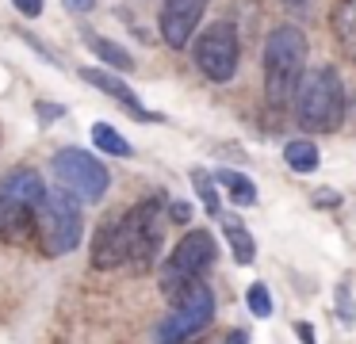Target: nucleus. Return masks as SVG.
<instances>
[{"label":"nucleus","mask_w":356,"mask_h":344,"mask_svg":"<svg viewBox=\"0 0 356 344\" xmlns=\"http://www.w3.org/2000/svg\"><path fill=\"white\" fill-rule=\"evenodd\" d=\"M307 54H310V42L295 23H280L276 31H268L261 65H264V96H268L272 107H284L295 99L299 81L307 73Z\"/></svg>","instance_id":"f03ea898"},{"label":"nucleus","mask_w":356,"mask_h":344,"mask_svg":"<svg viewBox=\"0 0 356 344\" xmlns=\"http://www.w3.org/2000/svg\"><path fill=\"white\" fill-rule=\"evenodd\" d=\"M65 8H70V12H77V15H88L96 8V0H65Z\"/></svg>","instance_id":"393cba45"},{"label":"nucleus","mask_w":356,"mask_h":344,"mask_svg":"<svg viewBox=\"0 0 356 344\" xmlns=\"http://www.w3.org/2000/svg\"><path fill=\"white\" fill-rule=\"evenodd\" d=\"M85 42L92 46L96 58L108 61V65H111V69H119V73H131V69H134V58H131V54H127L119 42H111V38L96 35V31H85Z\"/></svg>","instance_id":"2eb2a0df"},{"label":"nucleus","mask_w":356,"mask_h":344,"mask_svg":"<svg viewBox=\"0 0 356 344\" xmlns=\"http://www.w3.org/2000/svg\"><path fill=\"white\" fill-rule=\"evenodd\" d=\"M215 321V290L207 283H195L188 295H180L172 302V310L157 321L154 341L157 344H188L192 336H200L203 329Z\"/></svg>","instance_id":"0eeeda50"},{"label":"nucleus","mask_w":356,"mask_h":344,"mask_svg":"<svg viewBox=\"0 0 356 344\" xmlns=\"http://www.w3.org/2000/svg\"><path fill=\"white\" fill-rule=\"evenodd\" d=\"M245 306H249V313L253 318H272V290L264 287V283H253V287L245 290Z\"/></svg>","instance_id":"6ab92c4d"},{"label":"nucleus","mask_w":356,"mask_h":344,"mask_svg":"<svg viewBox=\"0 0 356 344\" xmlns=\"http://www.w3.org/2000/svg\"><path fill=\"white\" fill-rule=\"evenodd\" d=\"M42 195H47V183L35 168H16L4 176V183H0V241L19 245L35 234V214H39Z\"/></svg>","instance_id":"39448f33"},{"label":"nucleus","mask_w":356,"mask_h":344,"mask_svg":"<svg viewBox=\"0 0 356 344\" xmlns=\"http://www.w3.org/2000/svg\"><path fill=\"white\" fill-rule=\"evenodd\" d=\"M12 4H16L19 15H27V19H39L42 8H47V0H12Z\"/></svg>","instance_id":"4be33fe9"},{"label":"nucleus","mask_w":356,"mask_h":344,"mask_svg":"<svg viewBox=\"0 0 356 344\" xmlns=\"http://www.w3.org/2000/svg\"><path fill=\"white\" fill-rule=\"evenodd\" d=\"M295 122L307 134H333L345 122V81L333 65L302 73L295 92Z\"/></svg>","instance_id":"7ed1b4c3"},{"label":"nucleus","mask_w":356,"mask_h":344,"mask_svg":"<svg viewBox=\"0 0 356 344\" xmlns=\"http://www.w3.org/2000/svg\"><path fill=\"white\" fill-rule=\"evenodd\" d=\"M50 172L58 176V188L73 191L85 203H96V199L108 195L111 188V172L104 161H96L88 149H77V145H65L50 157Z\"/></svg>","instance_id":"6e6552de"},{"label":"nucleus","mask_w":356,"mask_h":344,"mask_svg":"<svg viewBox=\"0 0 356 344\" xmlns=\"http://www.w3.org/2000/svg\"><path fill=\"white\" fill-rule=\"evenodd\" d=\"M222 229H226V241H230L234 264L249 268V264L257 260V241H253V234L245 229V222H238V218H222Z\"/></svg>","instance_id":"4468645a"},{"label":"nucleus","mask_w":356,"mask_h":344,"mask_svg":"<svg viewBox=\"0 0 356 344\" xmlns=\"http://www.w3.org/2000/svg\"><path fill=\"white\" fill-rule=\"evenodd\" d=\"M92 142H96V149L111 153V157H131V153H134L131 142H127L111 122H92Z\"/></svg>","instance_id":"f3484780"},{"label":"nucleus","mask_w":356,"mask_h":344,"mask_svg":"<svg viewBox=\"0 0 356 344\" xmlns=\"http://www.w3.org/2000/svg\"><path fill=\"white\" fill-rule=\"evenodd\" d=\"M85 237V211L81 199L65 188H47L35 214V245L42 256H70Z\"/></svg>","instance_id":"20e7f679"},{"label":"nucleus","mask_w":356,"mask_h":344,"mask_svg":"<svg viewBox=\"0 0 356 344\" xmlns=\"http://www.w3.org/2000/svg\"><path fill=\"white\" fill-rule=\"evenodd\" d=\"M35 115H39V122H54V119H65V107L62 104H47V99H35Z\"/></svg>","instance_id":"aec40b11"},{"label":"nucleus","mask_w":356,"mask_h":344,"mask_svg":"<svg viewBox=\"0 0 356 344\" xmlns=\"http://www.w3.org/2000/svg\"><path fill=\"white\" fill-rule=\"evenodd\" d=\"M192 58H195V69L207 76L211 84H230L234 73L241 65V38H238V27L230 19H218L195 38L192 46Z\"/></svg>","instance_id":"1a4fd4ad"},{"label":"nucleus","mask_w":356,"mask_h":344,"mask_svg":"<svg viewBox=\"0 0 356 344\" xmlns=\"http://www.w3.org/2000/svg\"><path fill=\"white\" fill-rule=\"evenodd\" d=\"M330 27L337 46L345 50V58L356 61V0H337L330 12Z\"/></svg>","instance_id":"f8f14e48"},{"label":"nucleus","mask_w":356,"mask_h":344,"mask_svg":"<svg viewBox=\"0 0 356 344\" xmlns=\"http://www.w3.org/2000/svg\"><path fill=\"white\" fill-rule=\"evenodd\" d=\"M161 241H165V195H146L96 234L92 264L100 272L127 264L146 272L161 252Z\"/></svg>","instance_id":"f257e3e1"},{"label":"nucleus","mask_w":356,"mask_h":344,"mask_svg":"<svg viewBox=\"0 0 356 344\" xmlns=\"http://www.w3.org/2000/svg\"><path fill=\"white\" fill-rule=\"evenodd\" d=\"M222 344H249V336H245V333H241V329H234V333H230V336H226V341H222Z\"/></svg>","instance_id":"bb28decb"},{"label":"nucleus","mask_w":356,"mask_h":344,"mask_svg":"<svg viewBox=\"0 0 356 344\" xmlns=\"http://www.w3.org/2000/svg\"><path fill=\"white\" fill-rule=\"evenodd\" d=\"M314 206H322V211H337V206H341V191L318 188V191H314Z\"/></svg>","instance_id":"412c9836"},{"label":"nucleus","mask_w":356,"mask_h":344,"mask_svg":"<svg viewBox=\"0 0 356 344\" xmlns=\"http://www.w3.org/2000/svg\"><path fill=\"white\" fill-rule=\"evenodd\" d=\"M215 176V183L230 195V203H238V206H253L257 203V183L249 180L245 172H234V168H218V172H211Z\"/></svg>","instance_id":"ddd939ff"},{"label":"nucleus","mask_w":356,"mask_h":344,"mask_svg":"<svg viewBox=\"0 0 356 344\" xmlns=\"http://www.w3.org/2000/svg\"><path fill=\"white\" fill-rule=\"evenodd\" d=\"M284 161H287L291 172H314L322 153H318V145L310 142V138H291V142L284 145Z\"/></svg>","instance_id":"dca6fc26"},{"label":"nucleus","mask_w":356,"mask_h":344,"mask_svg":"<svg viewBox=\"0 0 356 344\" xmlns=\"http://www.w3.org/2000/svg\"><path fill=\"white\" fill-rule=\"evenodd\" d=\"M169 218H172V222H180V226H184V222L192 218V206H188L184 199H172V206H169Z\"/></svg>","instance_id":"5701e85b"},{"label":"nucleus","mask_w":356,"mask_h":344,"mask_svg":"<svg viewBox=\"0 0 356 344\" xmlns=\"http://www.w3.org/2000/svg\"><path fill=\"white\" fill-rule=\"evenodd\" d=\"M81 81H88V84H92L96 92H104V96H111V99H115V104H123L131 119H138V122H154V119H157L154 111H146V104H142V99H138V92H134V88H131V84H127V81H119V76L111 73V69H96V65H85V69H81Z\"/></svg>","instance_id":"9b49d317"},{"label":"nucleus","mask_w":356,"mask_h":344,"mask_svg":"<svg viewBox=\"0 0 356 344\" xmlns=\"http://www.w3.org/2000/svg\"><path fill=\"white\" fill-rule=\"evenodd\" d=\"M192 188H195V195L203 199V206H207V214H222V203H218V191H215V176L211 172H203V168H192Z\"/></svg>","instance_id":"a211bd4d"},{"label":"nucleus","mask_w":356,"mask_h":344,"mask_svg":"<svg viewBox=\"0 0 356 344\" xmlns=\"http://www.w3.org/2000/svg\"><path fill=\"white\" fill-rule=\"evenodd\" d=\"M207 4L211 0H165L161 15H157V27H161L165 46L184 50V46L192 42V35H195V27H200Z\"/></svg>","instance_id":"9d476101"},{"label":"nucleus","mask_w":356,"mask_h":344,"mask_svg":"<svg viewBox=\"0 0 356 344\" xmlns=\"http://www.w3.org/2000/svg\"><path fill=\"white\" fill-rule=\"evenodd\" d=\"M295 333H299L302 344H318L314 341V325H310V321H295Z\"/></svg>","instance_id":"b1692460"},{"label":"nucleus","mask_w":356,"mask_h":344,"mask_svg":"<svg viewBox=\"0 0 356 344\" xmlns=\"http://www.w3.org/2000/svg\"><path fill=\"white\" fill-rule=\"evenodd\" d=\"M280 4H284L287 12H307V8L314 4V0H280Z\"/></svg>","instance_id":"a878e982"},{"label":"nucleus","mask_w":356,"mask_h":344,"mask_svg":"<svg viewBox=\"0 0 356 344\" xmlns=\"http://www.w3.org/2000/svg\"><path fill=\"white\" fill-rule=\"evenodd\" d=\"M218 260V245L211 229H188L184 237L177 241V249L169 252V260L157 272V283H161V295L169 302H177L180 295L203 283V275L211 272V264Z\"/></svg>","instance_id":"423d86ee"}]
</instances>
